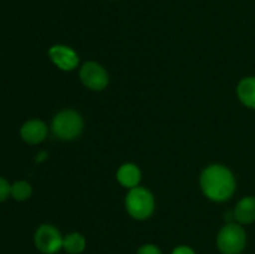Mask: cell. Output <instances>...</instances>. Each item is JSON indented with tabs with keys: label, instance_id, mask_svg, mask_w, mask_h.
I'll return each instance as SVG.
<instances>
[{
	"label": "cell",
	"instance_id": "obj_10",
	"mask_svg": "<svg viewBox=\"0 0 255 254\" xmlns=\"http://www.w3.org/2000/svg\"><path fill=\"white\" fill-rule=\"evenodd\" d=\"M233 216L239 224H251L255 222V197H243L234 207Z\"/></svg>",
	"mask_w": 255,
	"mask_h": 254
},
{
	"label": "cell",
	"instance_id": "obj_11",
	"mask_svg": "<svg viewBox=\"0 0 255 254\" xmlns=\"http://www.w3.org/2000/svg\"><path fill=\"white\" fill-rule=\"evenodd\" d=\"M237 96L244 106L255 110V76L244 77L239 81Z\"/></svg>",
	"mask_w": 255,
	"mask_h": 254
},
{
	"label": "cell",
	"instance_id": "obj_16",
	"mask_svg": "<svg viewBox=\"0 0 255 254\" xmlns=\"http://www.w3.org/2000/svg\"><path fill=\"white\" fill-rule=\"evenodd\" d=\"M172 254H196V252L188 246H179L173 249Z\"/></svg>",
	"mask_w": 255,
	"mask_h": 254
},
{
	"label": "cell",
	"instance_id": "obj_3",
	"mask_svg": "<svg viewBox=\"0 0 255 254\" xmlns=\"http://www.w3.org/2000/svg\"><path fill=\"white\" fill-rule=\"evenodd\" d=\"M85 122L81 115L71 109L57 112L51 122V131L61 141H74L81 136Z\"/></svg>",
	"mask_w": 255,
	"mask_h": 254
},
{
	"label": "cell",
	"instance_id": "obj_12",
	"mask_svg": "<svg viewBox=\"0 0 255 254\" xmlns=\"http://www.w3.org/2000/svg\"><path fill=\"white\" fill-rule=\"evenodd\" d=\"M62 248L69 254H80L86 248V239L79 232H72L64 237Z\"/></svg>",
	"mask_w": 255,
	"mask_h": 254
},
{
	"label": "cell",
	"instance_id": "obj_9",
	"mask_svg": "<svg viewBox=\"0 0 255 254\" xmlns=\"http://www.w3.org/2000/svg\"><path fill=\"white\" fill-rule=\"evenodd\" d=\"M116 179L122 187L127 189L139 186L142 179V172L136 163L126 162L121 164L116 172Z\"/></svg>",
	"mask_w": 255,
	"mask_h": 254
},
{
	"label": "cell",
	"instance_id": "obj_1",
	"mask_svg": "<svg viewBox=\"0 0 255 254\" xmlns=\"http://www.w3.org/2000/svg\"><path fill=\"white\" fill-rule=\"evenodd\" d=\"M199 186L204 196L212 202L228 201L237 188L233 172L221 163L208 164L199 176Z\"/></svg>",
	"mask_w": 255,
	"mask_h": 254
},
{
	"label": "cell",
	"instance_id": "obj_13",
	"mask_svg": "<svg viewBox=\"0 0 255 254\" xmlns=\"http://www.w3.org/2000/svg\"><path fill=\"white\" fill-rule=\"evenodd\" d=\"M32 187L29 182L26 181H17L11 184V197L16 201L22 202L26 201L31 197Z\"/></svg>",
	"mask_w": 255,
	"mask_h": 254
},
{
	"label": "cell",
	"instance_id": "obj_6",
	"mask_svg": "<svg viewBox=\"0 0 255 254\" xmlns=\"http://www.w3.org/2000/svg\"><path fill=\"white\" fill-rule=\"evenodd\" d=\"M34 242L36 248L44 254H55L62 248L64 237L59 229L49 223L41 224L36 229L34 236Z\"/></svg>",
	"mask_w": 255,
	"mask_h": 254
},
{
	"label": "cell",
	"instance_id": "obj_5",
	"mask_svg": "<svg viewBox=\"0 0 255 254\" xmlns=\"http://www.w3.org/2000/svg\"><path fill=\"white\" fill-rule=\"evenodd\" d=\"M80 80L91 91H102L109 86L110 75L100 62L86 61L80 67Z\"/></svg>",
	"mask_w": 255,
	"mask_h": 254
},
{
	"label": "cell",
	"instance_id": "obj_15",
	"mask_svg": "<svg viewBox=\"0 0 255 254\" xmlns=\"http://www.w3.org/2000/svg\"><path fill=\"white\" fill-rule=\"evenodd\" d=\"M137 254H162V252L154 244H143L138 248Z\"/></svg>",
	"mask_w": 255,
	"mask_h": 254
},
{
	"label": "cell",
	"instance_id": "obj_7",
	"mask_svg": "<svg viewBox=\"0 0 255 254\" xmlns=\"http://www.w3.org/2000/svg\"><path fill=\"white\" fill-rule=\"evenodd\" d=\"M47 55L52 64L62 71H72L80 64L79 54L67 45H52L47 51Z\"/></svg>",
	"mask_w": 255,
	"mask_h": 254
},
{
	"label": "cell",
	"instance_id": "obj_14",
	"mask_svg": "<svg viewBox=\"0 0 255 254\" xmlns=\"http://www.w3.org/2000/svg\"><path fill=\"white\" fill-rule=\"evenodd\" d=\"M9 196H11V186L6 179L0 177V202H4Z\"/></svg>",
	"mask_w": 255,
	"mask_h": 254
},
{
	"label": "cell",
	"instance_id": "obj_17",
	"mask_svg": "<svg viewBox=\"0 0 255 254\" xmlns=\"http://www.w3.org/2000/svg\"><path fill=\"white\" fill-rule=\"evenodd\" d=\"M47 156H49V154H47L46 152H40V153L37 154L36 162H41V161H44V159H46V158H47Z\"/></svg>",
	"mask_w": 255,
	"mask_h": 254
},
{
	"label": "cell",
	"instance_id": "obj_2",
	"mask_svg": "<svg viewBox=\"0 0 255 254\" xmlns=\"http://www.w3.org/2000/svg\"><path fill=\"white\" fill-rule=\"evenodd\" d=\"M125 208L127 213L136 221L148 219L156 208L153 193L148 188L142 186L128 189L125 198Z\"/></svg>",
	"mask_w": 255,
	"mask_h": 254
},
{
	"label": "cell",
	"instance_id": "obj_4",
	"mask_svg": "<svg viewBox=\"0 0 255 254\" xmlns=\"http://www.w3.org/2000/svg\"><path fill=\"white\" fill-rule=\"evenodd\" d=\"M217 246L223 254H241L247 246V233L239 223L229 222L217 236Z\"/></svg>",
	"mask_w": 255,
	"mask_h": 254
},
{
	"label": "cell",
	"instance_id": "obj_8",
	"mask_svg": "<svg viewBox=\"0 0 255 254\" xmlns=\"http://www.w3.org/2000/svg\"><path fill=\"white\" fill-rule=\"evenodd\" d=\"M47 125L42 120L32 119L25 122L20 128V136L26 143L37 144L41 143L47 137Z\"/></svg>",
	"mask_w": 255,
	"mask_h": 254
}]
</instances>
